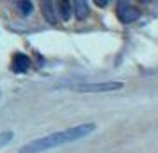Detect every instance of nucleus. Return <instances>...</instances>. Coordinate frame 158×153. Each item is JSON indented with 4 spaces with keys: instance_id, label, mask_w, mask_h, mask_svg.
Instances as JSON below:
<instances>
[{
    "instance_id": "1a4fd4ad",
    "label": "nucleus",
    "mask_w": 158,
    "mask_h": 153,
    "mask_svg": "<svg viewBox=\"0 0 158 153\" xmlns=\"http://www.w3.org/2000/svg\"><path fill=\"white\" fill-rule=\"evenodd\" d=\"M13 135H15V134H13V132H2V134H0V148H4V146L6 144H9V142H11V141H13Z\"/></svg>"
},
{
    "instance_id": "0eeeda50",
    "label": "nucleus",
    "mask_w": 158,
    "mask_h": 153,
    "mask_svg": "<svg viewBox=\"0 0 158 153\" xmlns=\"http://www.w3.org/2000/svg\"><path fill=\"white\" fill-rule=\"evenodd\" d=\"M57 7H59V18H60L62 22H68L73 15V4L60 2V4H57Z\"/></svg>"
},
{
    "instance_id": "f03ea898",
    "label": "nucleus",
    "mask_w": 158,
    "mask_h": 153,
    "mask_svg": "<svg viewBox=\"0 0 158 153\" xmlns=\"http://www.w3.org/2000/svg\"><path fill=\"white\" fill-rule=\"evenodd\" d=\"M123 82H93V84H77L71 86L73 91H78V93H112L117 89H123Z\"/></svg>"
},
{
    "instance_id": "39448f33",
    "label": "nucleus",
    "mask_w": 158,
    "mask_h": 153,
    "mask_svg": "<svg viewBox=\"0 0 158 153\" xmlns=\"http://www.w3.org/2000/svg\"><path fill=\"white\" fill-rule=\"evenodd\" d=\"M13 71L15 73H25L30 68V59L25 55V53H16L15 59H13Z\"/></svg>"
},
{
    "instance_id": "9d476101",
    "label": "nucleus",
    "mask_w": 158,
    "mask_h": 153,
    "mask_svg": "<svg viewBox=\"0 0 158 153\" xmlns=\"http://www.w3.org/2000/svg\"><path fill=\"white\" fill-rule=\"evenodd\" d=\"M96 4H98V6H101V7H105L108 2H107V0H96Z\"/></svg>"
},
{
    "instance_id": "7ed1b4c3",
    "label": "nucleus",
    "mask_w": 158,
    "mask_h": 153,
    "mask_svg": "<svg viewBox=\"0 0 158 153\" xmlns=\"http://www.w3.org/2000/svg\"><path fill=\"white\" fill-rule=\"evenodd\" d=\"M115 15H117L121 23H133L139 20L140 13H139V9L133 4H130V2H119L117 9H115Z\"/></svg>"
},
{
    "instance_id": "20e7f679",
    "label": "nucleus",
    "mask_w": 158,
    "mask_h": 153,
    "mask_svg": "<svg viewBox=\"0 0 158 153\" xmlns=\"http://www.w3.org/2000/svg\"><path fill=\"white\" fill-rule=\"evenodd\" d=\"M41 11H43V16L46 18L48 23H57L60 18H59V7L55 2H43L41 4Z\"/></svg>"
},
{
    "instance_id": "f257e3e1",
    "label": "nucleus",
    "mask_w": 158,
    "mask_h": 153,
    "mask_svg": "<svg viewBox=\"0 0 158 153\" xmlns=\"http://www.w3.org/2000/svg\"><path fill=\"white\" fill-rule=\"evenodd\" d=\"M94 130H96V125L94 123L77 125V126H71V128H66V130H60V132H53V134L43 135V137H39V139H34V141H30L29 144L22 146V148L18 150V153H41V151H46V150H52V148H57V146L68 144V142L80 141V139L91 135Z\"/></svg>"
},
{
    "instance_id": "6e6552de",
    "label": "nucleus",
    "mask_w": 158,
    "mask_h": 153,
    "mask_svg": "<svg viewBox=\"0 0 158 153\" xmlns=\"http://www.w3.org/2000/svg\"><path fill=\"white\" fill-rule=\"evenodd\" d=\"M15 6L20 9V13H22V15H25V16L30 15V13L34 11V4H32V2H16Z\"/></svg>"
},
{
    "instance_id": "423d86ee",
    "label": "nucleus",
    "mask_w": 158,
    "mask_h": 153,
    "mask_svg": "<svg viewBox=\"0 0 158 153\" xmlns=\"http://www.w3.org/2000/svg\"><path fill=\"white\" fill-rule=\"evenodd\" d=\"M73 11H75L77 20H84V18L89 16V4L82 2V0H77V2H73Z\"/></svg>"
}]
</instances>
